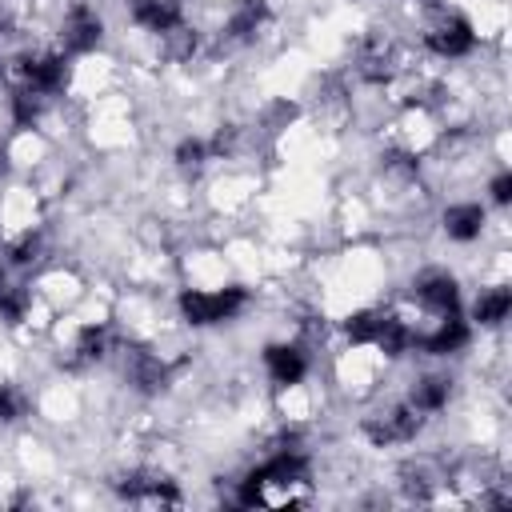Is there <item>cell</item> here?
Returning a JSON list of instances; mask_svg holds the SVG:
<instances>
[{"instance_id": "obj_1", "label": "cell", "mask_w": 512, "mask_h": 512, "mask_svg": "<svg viewBox=\"0 0 512 512\" xmlns=\"http://www.w3.org/2000/svg\"><path fill=\"white\" fill-rule=\"evenodd\" d=\"M244 304H248V292H244L240 284L220 288V292H200V288H184V292H180V316H184L192 328L224 324V320H232Z\"/></svg>"}, {"instance_id": "obj_2", "label": "cell", "mask_w": 512, "mask_h": 512, "mask_svg": "<svg viewBox=\"0 0 512 512\" xmlns=\"http://www.w3.org/2000/svg\"><path fill=\"white\" fill-rule=\"evenodd\" d=\"M428 48H432L436 56L456 60V56H468V52L476 48V32H472V24H468L464 16L448 12L444 20H436V24L428 28Z\"/></svg>"}, {"instance_id": "obj_3", "label": "cell", "mask_w": 512, "mask_h": 512, "mask_svg": "<svg viewBox=\"0 0 512 512\" xmlns=\"http://www.w3.org/2000/svg\"><path fill=\"white\" fill-rule=\"evenodd\" d=\"M416 428H420V412L412 408V404H404V408H392V412H380V416H368L364 420V432H368V440L372 444H400V440H412L416 436Z\"/></svg>"}, {"instance_id": "obj_4", "label": "cell", "mask_w": 512, "mask_h": 512, "mask_svg": "<svg viewBox=\"0 0 512 512\" xmlns=\"http://www.w3.org/2000/svg\"><path fill=\"white\" fill-rule=\"evenodd\" d=\"M100 36H104V24H100V16L88 4H76L68 12V20H64V32H60L64 52H76V56L80 52H92L100 44Z\"/></svg>"}, {"instance_id": "obj_5", "label": "cell", "mask_w": 512, "mask_h": 512, "mask_svg": "<svg viewBox=\"0 0 512 512\" xmlns=\"http://www.w3.org/2000/svg\"><path fill=\"white\" fill-rule=\"evenodd\" d=\"M416 300H420L424 308L448 316V312L460 308V288H456V280H452L448 272H424V276L416 280Z\"/></svg>"}, {"instance_id": "obj_6", "label": "cell", "mask_w": 512, "mask_h": 512, "mask_svg": "<svg viewBox=\"0 0 512 512\" xmlns=\"http://www.w3.org/2000/svg\"><path fill=\"white\" fill-rule=\"evenodd\" d=\"M264 368L272 384H300L308 376V356L296 344H268L264 348Z\"/></svg>"}, {"instance_id": "obj_7", "label": "cell", "mask_w": 512, "mask_h": 512, "mask_svg": "<svg viewBox=\"0 0 512 512\" xmlns=\"http://www.w3.org/2000/svg\"><path fill=\"white\" fill-rule=\"evenodd\" d=\"M120 496H128L136 504H180L176 484L164 480V476H124L120 480Z\"/></svg>"}, {"instance_id": "obj_8", "label": "cell", "mask_w": 512, "mask_h": 512, "mask_svg": "<svg viewBox=\"0 0 512 512\" xmlns=\"http://www.w3.org/2000/svg\"><path fill=\"white\" fill-rule=\"evenodd\" d=\"M20 68H24L28 88L40 92V96H52V92L64 88V56H56V52H48V56H32V60H24Z\"/></svg>"}, {"instance_id": "obj_9", "label": "cell", "mask_w": 512, "mask_h": 512, "mask_svg": "<svg viewBox=\"0 0 512 512\" xmlns=\"http://www.w3.org/2000/svg\"><path fill=\"white\" fill-rule=\"evenodd\" d=\"M444 232H448V240H456V244H472V240L484 232V208L472 204V200L448 204V208H444Z\"/></svg>"}, {"instance_id": "obj_10", "label": "cell", "mask_w": 512, "mask_h": 512, "mask_svg": "<svg viewBox=\"0 0 512 512\" xmlns=\"http://www.w3.org/2000/svg\"><path fill=\"white\" fill-rule=\"evenodd\" d=\"M132 20L148 32H176L184 12H180V0H136L132 4Z\"/></svg>"}, {"instance_id": "obj_11", "label": "cell", "mask_w": 512, "mask_h": 512, "mask_svg": "<svg viewBox=\"0 0 512 512\" xmlns=\"http://www.w3.org/2000/svg\"><path fill=\"white\" fill-rule=\"evenodd\" d=\"M428 356H448V352H460L464 344H468V324L460 320V312H448L444 320H440V328L436 332H428V336H420L416 340Z\"/></svg>"}, {"instance_id": "obj_12", "label": "cell", "mask_w": 512, "mask_h": 512, "mask_svg": "<svg viewBox=\"0 0 512 512\" xmlns=\"http://www.w3.org/2000/svg\"><path fill=\"white\" fill-rule=\"evenodd\" d=\"M128 380L140 388V392H160L168 384V364L156 360L152 352H132L128 356Z\"/></svg>"}, {"instance_id": "obj_13", "label": "cell", "mask_w": 512, "mask_h": 512, "mask_svg": "<svg viewBox=\"0 0 512 512\" xmlns=\"http://www.w3.org/2000/svg\"><path fill=\"white\" fill-rule=\"evenodd\" d=\"M264 20H268V4H264V0H236V8H232V16H228V36L252 40Z\"/></svg>"}, {"instance_id": "obj_14", "label": "cell", "mask_w": 512, "mask_h": 512, "mask_svg": "<svg viewBox=\"0 0 512 512\" xmlns=\"http://www.w3.org/2000/svg\"><path fill=\"white\" fill-rule=\"evenodd\" d=\"M448 396H452V380L448 376H424L416 388H412V408L424 416V412H440L444 404H448Z\"/></svg>"}, {"instance_id": "obj_15", "label": "cell", "mask_w": 512, "mask_h": 512, "mask_svg": "<svg viewBox=\"0 0 512 512\" xmlns=\"http://www.w3.org/2000/svg\"><path fill=\"white\" fill-rule=\"evenodd\" d=\"M508 312H512V292H508L504 284H500V288L480 292V300H476V308H472V316H476L484 328L504 324V320H508Z\"/></svg>"}, {"instance_id": "obj_16", "label": "cell", "mask_w": 512, "mask_h": 512, "mask_svg": "<svg viewBox=\"0 0 512 512\" xmlns=\"http://www.w3.org/2000/svg\"><path fill=\"white\" fill-rule=\"evenodd\" d=\"M380 320H384V312H372V308H364V312H356V316H348V324H344V332H348V340H352V344H376V332H380Z\"/></svg>"}, {"instance_id": "obj_17", "label": "cell", "mask_w": 512, "mask_h": 512, "mask_svg": "<svg viewBox=\"0 0 512 512\" xmlns=\"http://www.w3.org/2000/svg\"><path fill=\"white\" fill-rule=\"evenodd\" d=\"M104 348H108V332H104L100 324H84L80 336H76V352H80V360H100Z\"/></svg>"}, {"instance_id": "obj_18", "label": "cell", "mask_w": 512, "mask_h": 512, "mask_svg": "<svg viewBox=\"0 0 512 512\" xmlns=\"http://www.w3.org/2000/svg\"><path fill=\"white\" fill-rule=\"evenodd\" d=\"M24 312H28V292L24 288H0V316L8 320V324H20L24 320Z\"/></svg>"}, {"instance_id": "obj_19", "label": "cell", "mask_w": 512, "mask_h": 512, "mask_svg": "<svg viewBox=\"0 0 512 512\" xmlns=\"http://www.w3.org/2000/svg\"><path fill=\"white\" fill-rule=\"evenodd\" d=\"M204 160H208V144H204V140L188 136V140L176 144V164H180V168H200Z\"/></svg>"}, {"instance_id": "obj_20", "label": "cell", "mask_w": 512, "mask_h": 512, "mask_svg": "<svg viewBox=\"0 0 512 512\" xmlns=\"http://www.w3.org/2000/svg\"><path fill=\"white\" fill-rule=\"evenodd\" d=\"M36 252H40V240L28 232V236H20L12 248H8V256H12V264H28V260H36Z\"/></svg>"}, {"instance_id": "obj_21", "label": "cell", "mask_w": 512, "mask_h": 512, "mask_svg": "<svg viewBox=\"0 0 512 512\" xmlns=\"http://www.w3.org/2000/svg\"><path fill=\"white\" fill-rule=\"evenodd\" d=\"M20 408H24V400L8 388V384H0V424H8V420H16L20 416Z\"/></svg>"}, {"instance_id": "obj_22", "label": "cell", "mask_w": 512, "mask_h": 512, "mask_svg": "<svg viewBox=\"0 0 512 512\" xmlns=\"http://www.w3.org/2000/svg\"><path fill=\"white\" fill-rule=\"evenodd\" d=\"M488 192H492V200H496V204H508V200H512V172H500V176H492Z\"/></svg>"}, {"instance_id": "obj_23", "label": "cell", "mask_w": 512, "mask_h": 512, "mask_svg": "<svg viewBox=\"0 0 512 512\" xmlns=\"http://www.w3.org/2000/svg\"><path fill=\"white\" fill-rule=\"evenodd\" d=\"M0 288H4V268H0Z\"/></svg>"}]
</instances>
